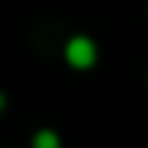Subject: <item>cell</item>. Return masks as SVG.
<instances>
[{
  "label": "cell",
  "instance_id": "1",
  "mask_svg": "<svg viewBox=\"0 0 148 148\" xmlns=\"http://www.w3.org/2000/svg\"><path fill=\"white\" fill-rule=\"evenodd\" d=\"M66 60L74 69H90L96 63V44L88 36H74L66 44Z\"/></svg>",
  "mask_w": 148,
  "mask_h": 148
},
{
  "label": "cell",
  "instance_id": "2",
  "mask_svg": "<svg viewBox=\"0 0 148 148\" xmlns=\"http://www.w3.org/2000/svg\"><path fill=\"white\" fill-rule=\"evenodd\" d=\"M33 148H60V137L52 129H41L33 134Z\"/></svg>",
  "mask_w": 148,
  "mask_h": 148
},
{
  "label": "cell",
  "instance_id": "3",
  "mask_svg": "<svg viewBox=\"0 0 148 148\" xmlns=\"http://www.w3.org/2000/svg\"><path fill=\"white\" fill-rule=\"evenodd\" d=\"M3 110H5V96L0 93V112H3Z\"/></svg>",
  "mask_w": 148,
  "mask_h": 148
}]
</instances>
